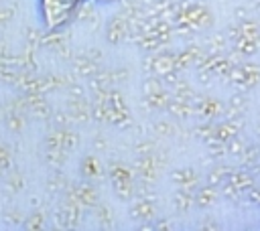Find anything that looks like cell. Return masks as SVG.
Segmentation results:
<instances>
[{
  "mask_svg": "<svg viewBox=\"0 0 260 231\" xmlns=\"http://www.w3.org/2000/svg\"><path fill=\"white\" fill-rule=\"evenodd\" d=\"M71 8V0H45V12H47V22L59 24Z\"/></svg>",
  "mask_w": 260,
  "mask_h": 231,
  "instance_id": "cell-1",
  "label": "cell"
}]
</instances>
